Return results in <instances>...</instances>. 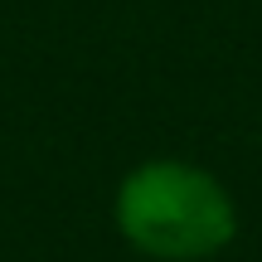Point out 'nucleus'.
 I'll return each instance as SVG.
<instances>
[{
	"label": "nucleus",
	"mask_w": 262,
	"mask_h": 262,
	"mask_svg": "<svg viewBox=\"0 0 262 262\" xmlns=\"http://www.w3.org/2000/svg\"><path fill=\"white\" fill-rule=\"evenodd\" d=\"M117 233L141 257L204 262L238 238V204L214 170L194 160L156 156L122 175L112 199Z\"/></svg>",
	"instance_id": "nucleus-1"
}]
</instances>
